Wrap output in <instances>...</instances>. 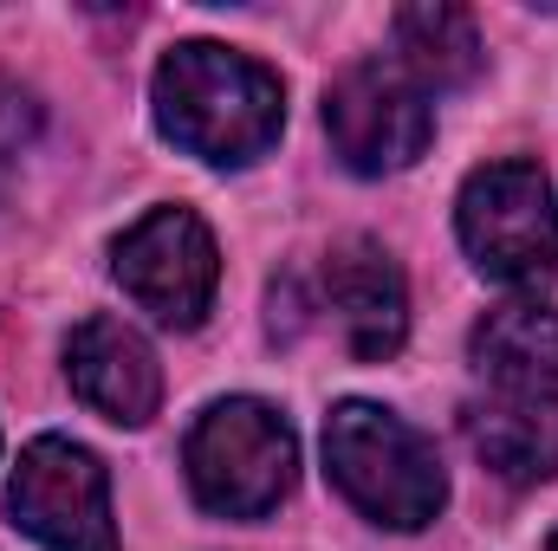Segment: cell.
Wrapping results in <instances>:
<instances>
[{
    "instance_id": "30bf717a",
    "label": "cell",
    "mask_w": 558,
    "mask_h": 551,
    "mask_svg": "<svg viewBox=\"0 0 558 551\" xmlns=\"http://www.w3.org/2000/svg\"><path fill=\"white\" fill-rule=\"evenodd\" d=\"M461 428H468V448L513 487L558 474V403L539 390H500L487 403H468Z\"/></svg>"
},
{
    "instance_id": "277c9868",
    "label": "cell",
    "mask_w": 558,
    "mask_h": 551,
    "mask_svg": "<svg viewBox=\"0 0 558 551\" xmlns=\"http://www.w3.org/2000/svg\"><path fill=\"white\" fill-rule=\"evenodd\" d=\"M454 228L468 260L513 292H546L558 279V208L533 162H487L461 182Z\"/></svg>"
},
{
    "instance_id": "9c48e42d",
    "label": "cell",
    "mask_w": 558,
    "mask_h": 551,
    "mask_svg": "<svg viewBox=\"0 0 558 551\" xmlns=\"http://www.w3.org/2000/svg\"><path fill=\"white\" fill-rule=\"evenodd\" d=\"M325 292H331V311L344 325L351 357L384 364V357L403 351V338H410V285H403L397 260L377 241H344L331 254V267H325Z\"/></svg>"
},
{
    "instance_id": "5bb4252c",
    "label": "cell",
    "mask_w": 558,
    "mask_h": 551,
    "mask_svg": "<svg viewBox=\"0 0 558 551\" xmlns=\"http://www.w3.org/2000/svg\"><path fill=\"white\" fill-rule=\"evenodd\" d=\"M546 551H558V532H553V546H546Z\"/></svg>"
},
{
    "instance_id": "7c38bea8",
    "label": "cell",
    "mask_w": 558,
    "mask_h": 551,
    "mask_svg": "<svg viewBox=\"0 0 558 551\" xmlns=\"http://www.w3.org/2000/svg\"><path fill=\"white\" fill-rule=\"evenodd\" d=\"M397 46H403V72L416 85H468L481 72V33L461 7L422 0L397 13Z\"/></svg>"
},
{
    "instance_id": "ba28073f",
    "label": "cell",
    "mask_w": 558,
    "mask_h": 551,
    "mask_svg": "<svg viewBox=\"0 0 558 551\" xmlns=\"http://www.w3.org/2000/svg\"><path fill=\"white\" fill-rule=\"evenodd\" d=\"M65 377L85 409H98L118 428H143L162 403V370L131 325L118 318H85L65 344Z\"/></svg>"
},
{
    "instance_id": "52a82bcc",
    "label": "cell",
    "mask_w": 558,
    "mask_h": 551,
    "mask_svg": "<svg viewBox=\"0 0 558 551\" xmlns=\"http://www.w3.org/2000/svg\"><path fill=\"white\" fill-rule=\"evenodd\" d=\"M111 273L137 298L156 325H202V311L215 305L221 285V254L215 234L202 228V215L189 208H149L137 228L111 247Z\"/></svg>"
},
{
    "instance_id": "7a4b0ae2",
    "label": "cell",
    "mask_w": 558,
    "mask_h": 551,
    "mask_svg": "<svg viewBox=\"0 0 558 551\" xmlns=\"http://www.w3.org/2000/svg\"><path fill=\"white\" fill-rule=\"evenodd\" d=\"M325 467L364 519L397 526V532L428 526L448 500V474H441L428 434H416L403 415L377 409V403H338L331 409Z\"/></svg>"
},
{
    "instance_id": "8fae6325",
    "label": "cell",
    "mask_w": 558,
    "mask_h": 551,
    "mask_svg": "<svg viewBox=\"0 0 558 551\" xmlns=\"http://www.w3.org/2000/svg\"><path fill=\"white\" fill-rule=\"evenodd\" d=\"M474 364L500 383V390H558V311L539 298L500 305L474 325Z\"/></svg>"
},
{
    "instance_id": "6da1fadb",
    "label": "cell",
    "mask_w": 558,
    "mask_h": 551,
    "mask_svg": "<svg viewBox=\"0 0 558 551\" xmlns=\"http://www.w3.org/2000/svg\"><path fill=\"white\" fill-rule=\"evenodd\" d=\"M156 124L162 137L202 162L241 169L254 156H267L286 124V91L279 78L215 39H189L156 65Z\"/></svg>"
},
{
    "instance_id": "3957f363",
    "label": "cell",
    "mask_w": 558,
    "mask_h": 551,
    "mask_svg": "<svg viewBox=\"0 0 558 551\" xmlns=\"http://www.w3.org/2000/svg\"><path fill=\"white\" fill-rule=\"evenodd\" d=\"M189 467V493L221 513V519H267L279 500L292 493L299 474V441L286 428V415L254 403V396H228L189 428L182 448Z\"/></svg>"
},
{
    "instance_id": "5b68a950",
    "label": "cell",
    "mask_w": 558,
    "mask_h": 551,
    "mask_svg": "<svg viewBox=\"0 0 558 551\" xmlns=\"http://www.w3.org/2000/svg\"><path fill=\"white\" fill-rule=\"evenodd\" d=\"M7 513L46 551H118L111 480H105L98 454L65 441V434H39L20 454L13 487H7Z\"/></svg>"
},
{
    "instance_id": "8992f818",
    "label": "cell",
    "mask_w": 558,
    "mask_h": 551,
    "mask_svg": "<svg viewBox=\"0 0 558 551\" xmlns=\"http://www.w3.org/2000/svg\"><path fill=\"white\" fill-rule=\"evenodd\" d=\"M325 137L351 175H397L428 149L435 111L403 65L364 59L338 72V85L325 91Z\"/></svg>"
},
{
    "instance_id": "4fadbf2b",
    "label": "cell",
    "mask_w": 558,
    "mask_h": 551,
    "mask_svg": "<svg viewBox=\"0 0 558 551\" xmlns=\"http://www.w3.org/2000/svg\"><path fill=\"white\" fill-rule=\"evenodd\" d=\"M7 143H13V137H0V149H7ZM0 162H7V156H0Z\"/></svg>"
}]
</instances>
